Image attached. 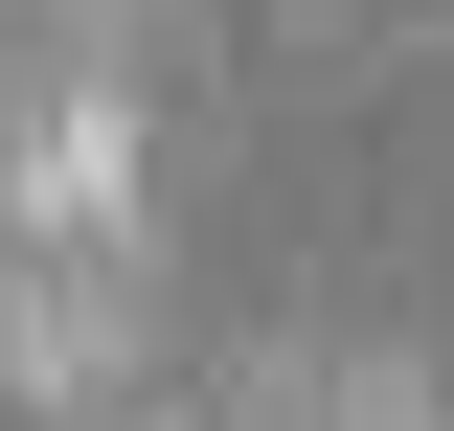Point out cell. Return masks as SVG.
Instances as JSON below:
<instances>
[{
    "label": "cell",
    "instance_id": "6da1fadb",
    "mask_svg": "<svg viewBox=\"0 0 454 431\" xmlns=\"http://www.w3.org/2000/svg\"><path fill=\"white\" fill-rule=\"evenodd\" d=\"M137 318V182H114V114L0 91V364H114Z\"/></svg>",
    "mask_w": 454,
    "mask_h": 431
}]
</instances>
